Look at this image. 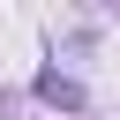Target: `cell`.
<instances>
[{"label": "cell", "instance_id": "obj_1", "mask_svg": "<svg viewBox=\"0 0 120 120\" xmlns=\"http://www.w3.org/2000/svg\"><path fill=\"white\" fill-rule=\"evenodd\" d=\"M38 98H45V105H60V112H82V82H75V75H60V68H38Z\"/></svg>", "mask_w": 120, "mask_h": 120}]
</instances>
